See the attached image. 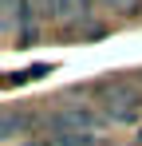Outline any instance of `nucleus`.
I'll list each match as a JSON object with an SVG mask.
<instances>
[{
	"mask_svg": "<svg viewBox=\"0 0 142 146\" xmlns=\"http://www.w3.org/2000/svg\"><path fill=\"white\" fill-rule=\"evenodd\" d=\"M51 146H95V134L71 130V126H51Z\"/></svg>",
	"mask_w": 142,
	"mask_h": 146,
	"instance_id": "f03ea898",
	"label": "nucleus"
},
{
	"mask_svg": "<svg viewBox=\"0 0 142 146\" xmlns=\"http://www.w3.org/2000/svg\"><path fill=\"white\" fill-rule=\"evenodd\" d=\"M28 4H32V0H4V28H12V24H16V16H20V24L28 28V20H32Z\"/></svg>",
	"mask_w": 142,
	"mask_h": 146,
	"instance_id": "7ed1b4c3",
	"label": "nucleus"
},
{
	"mask_svg": "<svg viewBox=\"0 0 142 146\" xmlns=\"http://www.w3.org/2000/svg\"><path fill=\"white\" fill-rule=\"evenodd\" d=\"M111 4H118L122 12H130V8H134V0H111Z\"/></svg>",
	"mask_w": 142,
	"mask_h": 146,
	"instance_id": "0eeeda50",
	"label": "nucleus"
},
{
	"mask_svg": "<svg viewBox=\"0 0 142 146\" xmlns=\"http://www.w3.org/2000/svg\"><path fill=\"white\" fill-rule=\"evenodd\" d=\"M16 126L24 130V119H16V115H4V134H16Z\"/></svg>",
	"mask_w": 142,
	"mask_h": 146,
	"instance_id": "423d86ee",
	"label": "nucleus"
},
{
	"mask_svg": "<svg viewBox=\"0 0 142 146\" xmlns=\"http://www.w3.org/2000/svg\"><path fill=\"white\" fill-rule=\"evenodd\" d=\"M36 8L44 16H59V0H36Z\"/></svg>",
	"mask_w": 142,
	"mask_h": 146,
	"instance_id": "39448f33",
	"label": "nucleus"
},
{
	"mask_svg": "<svg viewBox=\"0 0 142 146\" xmlns=\"http://www.w3.org/2000/svg\"><path fill=\"white\" fill-rule=\"evenodd\" d=\"M138 107H142V95L134 87H115V91L107 95V115L115 122H130L138 115Z\"/></svg>",
	"mask_w": 142,
	"mask_h": 146,
	"instance_id": "f257e3e1",
	"label": "nucleus"
},
{
	"mask_svg": "<svg viewBox=\"0 0 142 146\" xmlns=\"http://www.w3.org/2000/svg\"><path fill=\"white\" fill-rule=\"evenodd\" d=\"M87 8H91V0H59V20H79V16H87Z\"/></svg>",
	"mask_w": 142,
	"mask_h": 146,
	"instance_id": "20e7f679",
	"label": "nucleus"
}]
</instances>
